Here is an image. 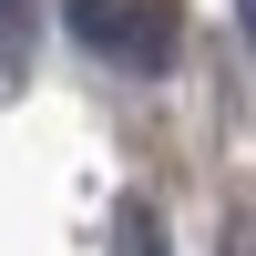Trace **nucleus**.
Wrapping results in <instances>:
<instances>
[{"instance_id": "f03ea898", "label": "nucleus", "mask_w": 256, "mask_h": 256, "mask_svg": "<svg viewBox=\"0 0 256 256\" xmlns=\"http://www.w3.org/2000/svg\"><path fill=\"white\" fill-rule=\"evenodd\" d=\"M20 10H31V0H0V20H20Z\"/></svg>"}, {"instance_id": "f257e3e1", "label": "nucleus", "mask_w": 256, "mask_h": 256, "mask_svg": "<svg viewBox=\"0 0 256 256\" xmlns=\"http://www.w3.org/2000/svg\"><path fill=\"white\" fill-rule=\"evenodd\" d=\"M62 20L113 72H164L174 62V0H62Z\"/></svg>"}, {"instance_id": "7ed1b4c3", "label": "nucleus", "mask_w": 256, "mask_h": 256, "mask_svg": "<svg viewBox=\"0 0 256 256\" xmlns=\"http://www.w3.org/2000/svg\"><path fill=\"white\" fill-rule=\"evenodd\" d=\"M236 10H246V41H256V0H236Z\"/></svg>"}]
</instances>
